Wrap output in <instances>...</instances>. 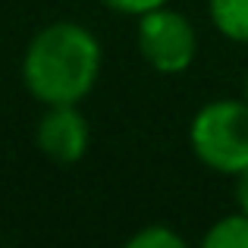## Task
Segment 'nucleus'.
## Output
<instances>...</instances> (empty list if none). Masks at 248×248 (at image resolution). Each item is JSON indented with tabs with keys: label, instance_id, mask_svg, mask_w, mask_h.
<instances>
[{
	"label": "nucleus",
	"instance_id": "f257e3e1",
	"mask_svg": "<svg viewBox=\"0 0 248 248\" xmlns=\"http://www.w3.org/2000/svg\"><path fill=\"white\" fill-rule=\"evenodd\" d=\"M101 76V44L79 22H50L31 38L22 57V82L35 101L79 104Z\"/></svg>",
	"mask_w": 248,
	"mask_h": 248
},
{
	"label": "nucleus",
	"instance_id": "f03ea898",
	"mask_svg": "<svg viewBox=\"0 0 248 248\" xmlns=\"http://www.w3.org/2000/svg\"><path fill=\"white\" fill-rule=\"evenodd\" d=\"M195 157L214 173L239 176L248 170V104L211 101L195 113L188 129Z\"/></svg>",
	"mask_w": 248,
	"mask_h": 248
},
{
	"label": "nucleus",
	"instance_id": "7ed1b4c3",
	"mask_svg": "<svg viewBox=\"0 0 248 248\" xmlns=\"http://www.w3.org/2000/svg\"><path fill=\"white\" fill-rule=\"evenodd\" d=\"M135 41H139V54L145 57V63L164 76L186 73L198 54L195 25L182 13L167 10V3L139 16Z\"/></svg>",
	"mask_w": 248,
	"mask_h": 248
},
{
	"label": "nucleus",
	"instance_id": "20e7f679",
	"mask_svg": "<svg viewBox=\"0 0 248 248\" xmlns=\"http://www.w3.org/2000/svg\"><path fill=\"white\" fill-rule=\"evenodd\" d=\"M38 148L57 164H76L88 151V123L76 104H50L38 120Z\"/></svg>",
	"mask_w": 248,
	"mask_h": 248
},
{
	"label": "nucleus",
	"instance_id": "39448f33",
	"mask_svg": "<svg viewBox=\"0 0 248 248\" xmlns=\"http://www.w3.org/2000/svg\"><path fill=\"white\" fill-rule=\"evenodd\" d=\"M207 13L220 35L248 44V0H207Z\"/></svg>",
	"mask_w": 248,
	"mask_h": 248
},
{
	"label": "nucleus",
	"instance_id": "423d86ee",
	"mask_svg": "<svg viewBox=\"0 0 248 248\" xmlns=\"http://www.w3.org/2000/svg\"><path fill=\"white\" fill-rule=\"evenodd\" d=\"M204 248H248V214L217 220L204 236Z\"/></svg>",
	"mask_w": 248,
	"mask_h": 248
},
{
	"label": "nucleus",
	"instance_id": "0eeeda50",
	"mask_svg": "<svg viewBox=\"0 0 248 248\" xmlns=\"http://www.w3.org/2000/svg\"><path fill=\"white\" fill-rule=\"evenodd\" d=\"M129 248H186V239L176 230H170L167 223H151L141 226L135 236H129Z\"/></svg>",
	"mask_w": 248,
	"mask_h": 248
},
{
	"label": "nucleus",
	"instance_id": "6e6552de",
	"mask_svg": "<svg viewBox=\"0 0 248 248\" xmlns=\"http://www.w3.org/2000/svg\"><path fill=\"white\" fill-rule=\"evenodd\" d=\"M107 10L113 13H126V16H141V13L148 10H157V6H164L167 0H101Z\"/></svg>",
	"mask_w": 248,
	"mask_h": 248
},
{
	"label": "nucleus",
	"instance_id": "1a4fd4ad",
	"mask_svg": "<svg viewBox=\"0 0 248 248\" xmlns=\"http://www.w3.org/2000/svg\"><path fill=\"white\" fill-rule=\"evenodd\" d=\"M236 204H239V211L242 214H248V170L245 173H239L236 176Z\"/></svg>",
	"mask_w": 248,
	"mask_h": 248
},
{
	"label": "nucleus",
	"instance_id": "9d476101",
	"mask_svg": "<svg viewBox=\"0 0 248 248\" xmlns=\"http://www.w3.org/2000/svg\"><path fill=\"white\" fill-rule=\"evenodd\" d=\"M242 101L248 104V73H245V79H242Z\"/></svg>",
	"mask_w": 248,
	"mask_h": 248
}]
</instances>
